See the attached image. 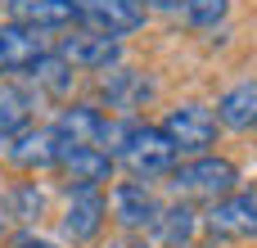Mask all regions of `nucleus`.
Segmentation results:
<instances>
[{"label":"nucleus","mask_w":257,"mask_h":248,"mask_svg":"<svg viewBox=\"0 0 257 248\" xmlns=\"http://www.w3.org/2000/svg\"><path fill=\"white\" fill-rule=\"evenodd\" d=\"M72 18H77V27H90L104 36H126V32L145 27L149 9H145V0H72Z\"/></svg>","instance_id":"39448f33"},{"label":"nucleus","mask_w":257,"mask_h":248,"mask_svg":"<svg viewBox=\"0 0 257 248\" xmlns=\"http://www.w3.org/2000/svg\"><path fill=\"white\" fill-rule=\"evenodd\" d=\"M14 248H50V244L36 239V235H23V239H14Z\"/></svg>","instance_id":"4be33fe9"},{"label":"nucleus","mask_w":257,"mask_h":248,"mask_svg":"<svg viewBox=\"0 0 257 248\" xmlns=\"http://www.w3.org/2000/svg\"><path fill=\"white\" fill-rule=\"evenodd\" d=\"M0 230H5V217H0Z\"/></svg>","instance_id":"b1692460"},{"label":"nucleus","mask_w":257,"mask_h":248,"mask_svg":"<svg viewBox=\"0 0 257 248\" xmlns=\"http://www.w3.org/2000/svg\"><path fill=\"white\" fill-rule=\"evenodd\" d=\"M99 149H108L117 163H126L131 176H145V181L167 176L181 158L163 127H149V122H136V117H113L99 136Z\"/></svg>","instance_id":"f257e3e1"},{"label":"nucleus","mask_w":257,"mask_h":248,"mask_svg":"<svg viewBox=\"0 0 257 248\" xmlns=\"http://www.w3.org/2000/svg\"><path fill=\"white\" fill-rule=\"evenodd\" d=\"M104 212H108V203H104L99 185H72L68 212H63V235H68L72 244L95 239V235L104 230Z\"/></svg>","instance_id":"6e6552de"},{"label":"nucleus","mask_w":257,"mask_h":248,"mask_svg":"<svg viewBox=\"0 0 257 248\" xmlns=\"http://www.w3.org/2000/svg\"><path fill=\"white\" fill-rule=\"evenodd\" d=\"M217 117H221V127H230V131H248V127H257V81L230 86V90L217 99Z\"/></svg>","instance_id":"2eb2a0df"},{"label":"nucleus","mask_w":257,"mask_h":248,"mask_svg":"<svg viewBox=\"0 0 257 248\" xmlns=\"http://www.w3.org/2000/svg\"><path fill=\"white\" fill-rule=\"evenodd\" d=\"M203 235L217 244H230V239H253L257 235V190H235L226 199H217L208 212H203Z\"/></svg>","instance_id":"20e7f679"},{"label":"nucleus","mask_w":257,"mask_h":248,"mask_svg":"<svg viewBox=\"0 0 257 248\" xmlns=\"http://www.w3.org/2000/svg\"><path fill=\"white\" fill-rule=\"evenodd\" d=\"M27 77L45 90V95H54V99H63V95H72V63L59 54V50H50V54H41L32 68H27Z\"/></svg>","instance_id":"f3484780"},{"label":"nucleus","mask_w":257,"mask_h":248,"mask_svg":"<svg viewBox=\"0 0 257 248\" xmlns=\"http://www.w3.org/2000/svg\"><path fill=\"white\" fill-rule=\"evenodd\" d=\"M104 127H108V117H104L95 104H72V108H63L59 122H54V131H59L63 145H99Z\"/></svg>","instance_id":"f8f14e48"},{"label":"nucleus","mask_w":257,"mask_h":248,"mask_svg":"<svg viewBox=\"0 0 257 248\" xmlns=\"http://www.w3.org/2000/svg\"><path fill=\"white\" fill-rule=\"evenodd\" d=\"M203 217L190 208V203H176L158 217V235H163V248H194V235H199Z\"/></svg>","instance_id":"dca6fc26"},{"label":"nucleus","mask_w":257,"mask_h":248,"mask_svg":"<svg viewBox=\"0 0 257 248\" xmlns=\"http://www.w3.org/2000/svg\"><path fill=\"white\" fill-rule=\"evenodd\" d=\"M50 32L27 23H0V72H27L41 54H50Z\"/></svg>","instance_id":"1a4fd4ad"},{"label":"nucleus","mask_w":257,"mask_h":248,"mask_svg":"<svg viewBox=\"0 0 257 248\" xmlns=\"http://www.w3.org/2000/svg\"><path fill=\"white\" fill-rule=\"evenodd\" d=\"M113 154L99 145H63L59 149V172L72 176V185H108L113 181Z\"/></svg>","instance_id":"9b49d317"},{"label":"nucleus","mask_w":257,"mask_h":248,"mask_svg":"<svg viewBox=\"0 0 257 248\" xmlns=\"http://www.w3.org/2000/svg\"><path fill=\"white\" fill-rule=\"evenodd\" d=\"M181 14H185V23H190L194 32H208V27H217V23L230 14V0H190Z\"/></svg>","instance_id":"6ab92c4d"},{"label":"nucleus","mask_w":257,"mask_h":248,"mask_svg":"<svg viewBox=\"0 0 257 248\" xmlns=\"http://www.w3.org/2000/svg\"><path fill=\"white\" fill-rule=\"evenodd\" d=\"M59 149H63V140H59L54 127H23V131L9 140L5 154H9L14 167L36 172V167H59Z\"/></svg>","instance_id":"9d476101"},{"label":"nucleus","mask_w":257,"mask_h":248,"mask_svg":"<svg viewBox=\"0 0 257 248\" xmlns=\"http://www.w3.org/2000/svg\"><path fill=\"white\" fill-rule=\"evenodd\" d=\"M108 203H113V221L122 230H158L163 208H158V199L140 181H117L113 194H108Z\"/></svg>","instance_id":"0eeeda50"},{"label":"nucleus","mask_w":257,"mask_h":248,"mask_svg":"<svg viewBox=\"0 0 257 248\" xmlns=\"http://www.w3.org/2000/svg\"><path fill=\"white\" fill-rule=\"evenodd\" d=\"M108 248H145L140 239H122V244H108Z\"/></svg>","instance_id":"5701e85b"},{"label":"nucleus","mask_w":257,"mask_h":248,"mask_svg":"<svg viewBox=\"0 0 257 248\" xmlns=\"http://www.w3.org/2000/svg\"><path fill=\"white\" fill-rule=\"evenodd\" d=\"M9 14L14 23H27V27H41V32H59V27H72V0H9Z\"/></svg>","instance_id":"ddd939ff"},{"label":"nucleus","mask_w":257,"mask_h":248,"mask_svg":"<svg viewBox=\"0 0 257 248\" xmlns=\"http://www.w3.org/2000/svg\"><path fill=\"white\" fill-rule=\"evenodd\" d=\"M0 5H9V0H0Z\"/></svg>","instance_id":"393cba45"},{"label":"nucleus","mask_w":257,"mask_h":248,"mask_svg":"<svg viewBox=\"0 0 257 248\" xmlns=\"http://www.w3.org/2000/svg\"><path fill=\"white\" fill-rule=\"evenodd\" d=\"M41 208H45V199H41L36 185L14 190V217H18V221H41Z\"/></svg>","instance_id":"aec40b11"},{"label":"nucleus","mask_w":257,"mask_h":248,"mask_svg":"<svg viewBox=\"0 0 257 248\" xmlns=\"http://www.w3.org/2000/svg\"><path fill=\"white\" fill-rule=\"evenodd\" d=\"M149 95H154V81H149L145 72L113 68V72L104 77V99H108V108H140Z\"/></svg>","instance_id":"4468645a"},{"label":"nucleus","mask_w":257,"mask_h":248,"mask_svg":"<svg viewBox=\"0 0 257 248\" xmlns=\"http://www.w3.org/2000/svg\"><path fill=\"white\" fill-rule=\"evenodd\" d=\"M163 131H167V140L176 145V154L199 158V154H208V149L217 145L221 117H217L212 108H203V104H181V108H172V113L163 117Z\"/></svg>","instance_id":"7ed1b4c3"},{"label":"nucleus","mask_w":257,"mask_h":248,"mask_svg":"<svg viewBox=\"0 0 257 248\" xmlns=\"http://www.w3.org/2000/svg\"><path fill=\"white\" fill-rule=\"evenodd\" d=\"M59 54H63L72 68L113 72V68L122 63V36H104V32H90V27H77V32L59 36Z\"/></svg>","instance_id":"423d86ee"},{"label":"nucleus","mask_w":257,"mask_h":248,"mask_svg":"<svg viewBox=\"0 0 257 248\" xmlns=\"http://www.w3.org/2000/svg\"><path fill=\"white\" fill-rule=\"evenodd\" d=\"M190 0H145V9H158V14H181Z\"/></svg>","instance_id":"412c9836"},{"label":"nucleus","mask_w":257,"mask_h":248,"mask_svg":"<svg viewBox=\"0 0 257 248\" xmlns=\"http://www.w3.org/2000/svg\"><path fill=\"white\" fill-rule=\"evenodd\" d=\"M27 117H32V99H27V90L0 81V140H14V136L27 127Z\"/></svg>","instance_id":"a211bd4d"},{"label":"nucleus","mask_w":257,"mask_h":248,"mask_svg":"<svg viewBox=\"0 0 257 248\" xmlns=\"http://www.w3.org/2000/svg\"><path fill=\"white\" fill-rule=\"evenodd\" d=\"M235 181H239V167L230 158H217V154H199V158H185L181 167L167 172V190L176 199H226L235 194Z\"/></svg>","instance_id":"f03ea898"}]
</instances>
